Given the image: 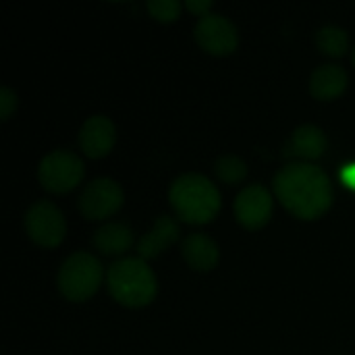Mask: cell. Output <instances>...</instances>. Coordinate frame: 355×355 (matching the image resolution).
Listing matches in <instances>:
<instances>
[{"label": "cell", "mask_w": 355, "mask_h": 355, "mask_svg": "<svg viewBox=\"0 0 355 355\" xmlns=\"http://www.w3.org/2000/svg\"><path fill=\"white\" fill-rule=\"evenodd\" d=\"M193 35H196V42L200 44V48H204L206 52L216 54V56L231 54L239 42L237 27L227 17L214 15V12L198 19Z\"/></svg>", "instance_id": "8"}, {"label": "cell", "mask_w": 355, "mask_h": 355, "mask_svg": "<svg viewBox=\"0 0 355 355\" xmlns=\"http://www.w3.org/2000/svg\"><path fill=\"white\" fill-rule=\"evenodd\" d=\"M123 206V189L116 181L100 177L87 183L79 196V210L89 220L112 216Z\"/></svg>", "instance_id": "7"}, {"label": "cell", "mask_w": 355, "mask_h": 355, "mask_svg": "<svg viewBox=\"0 0 355 355\" xmlns=\"http://www.w3.org/2000/svg\"><path fill=\"white\" fill-rule=\"evenodd\" d=\"M272 198L262 185H248L235 198V216L248 229H260L270 220Z\"/></svg>", "instance_id": "9"}, {"label": "cell", "mask_w": 355, "mask_h": 355, "mask_svg": "<svg viewBox=\"0 0 355 355\" xmlns=\"http://www.w3.org/2000/svg\"><path fill=\"white\" fill-rule=\"evenodd\" d=\"M37 179L44 189L52 193H67L83 179V162L69 150H54L42 158Z\"/></svg>", "instance_id": "5"}, {"label": "cell", "mask_w": 355, "mask_h": 355, "mask_svg": "<svg viewBox=\"0 0 355 355\" xmlns=\"http://www.w3.org/2000/svg\"><path fill=\"white\" fill-rule=\"evenodd\" d=\"M214 173L223 183L235 185V183H239V181H243L248 177V164L239 156L225 154L214 162Z\"/></svg>", "instance_id": "17"}, {"label": "cell", "mask_w": 355, "mask_h": 355, "mask_svg": "<svg viewBox=\"0 0 355 355\" xmlns=\"http://www.w3.org/2000/svg\"><path fill=\"white\" fill-rule=\"evenodd\" d=\"M110 295L129 308H141L156 297L158 283L152 268L141 258H123L110 264L106 272Z\"/></svg>", "instance_id": "3"}, {"label": "cell", "mask_w": 355, "mask_h": 355, "mask_svg": "<svg viewBox=\"0 0 355 355\" xmlns=\"http://www.w3.org/2000/svg\"><path fill=\"white\" fill-rule=\"evenodd\" d=\"M275 193L281 204L304 220L322 216L333 204L329 175L310 162H291L275 175Z\"/></svg>", "instance_id": "1"}, {"label": "cell", "mask_w": 355, "mask_h": 355, "mask_svg": "<svg viewBox=\"0 0 355 355\" xmlns=\"http://www.w3.org/2000/svg\"><path fill=\"white\" fill-rule=\"evenodd\" d=\"M339 177H341V181H343L345 187H349V189H354L355 191V162L345 164V166L341 168Z\"/></svg>", "instance_id": "21"}, {"label": "cell", "mask_w": 355, "mask_h": 355, "mask_svg": "<svg viewBox=\"0 0 355 355\" xmlns=\"http://www.w3.org/2000/svg\"><path fill=\"white\" fill-rule=\"evenodd\" d=\"M185 6H187L191 12H196L198 17H206V15H210L208 10L212 8V2H210V0H187Z\"/></svg>", "instance_id": "20"}, {"label": "cell", "mask_w": 355, "mask_h": 355, "mask_svg": "<svg viewBox=\"0 0 355 355\" xmlns=\"http://www.w3.org/2000/svg\"><path fill=\"white\" fill-rule=\"evenodd\" d=\"M347 71L341 64H320L310 77V92L318 100H333L347 87Z\"/></svg>", "instance_id": "13"}, {"label": "cell", "mask_w": 355, "mask_h": 355, "mask_svg": "<svg viewBox=\"0 0 355 355\" xmlns=\"http://www.w3.org/2000/svg\"><path fill=\"white\" fill-rule=\"evenodd\" d=\"M316 46L329 56H343L349 48V35L337 25H324L316 31Z\"/></svg>", "instance_id": "16"}, {"label": "cell", "mask_w": 355, "mask_h": 355, "mask_svg": "<svg viewBox=\"0 0 355 355\" xmlns=\"http://www.w3.org/2000/svg\"><path fill=\"white\" fill-rule=\"evenodd\" d=\"M179 223L166 214L158 216L152 231H148L139 241H137V258L141 260H152L160 256L166 248H171L179 239Z\"/></svg>", "instance_id": "12"}, {"label": "cell", "mask_w": 355, "mask_h": 355, "mask_svg": "<svg viewBox=\"0 0 355 355\" xmlns=\"http://www.w3.org/2000/svg\"><path fill=\"white\" fill-rule=\"evenodd\" d=\"M183 258L193 270H212L218 264V245L204 233H191L183 239Z\"/></svg>", "instance_id": "14"}, {"label": "cell", "mask_w": 355, "mask_h": 355, "mask_svg": "<svg viewBox=\"0 0 355 355\" xmlns=\"http://www.w3.org/2000/svg\"><path fill=\"white\" fill-rule=\"evenodd\" d=\"M15 108H17V94L10 87L2 85L0 87V119L6 121Z\"/></svg>", "instance_id": "19"}, {"label": "cell", "mask_w": 355, "mask_h": 355, "mask_svg": "<svg viewBox=\"0 0 355 355\" xmlns=\"http://www.w3.org/2000/svg\"><path fill=\"white\" fill-rule=\"evenodd\" d=\"M168 200L179 218L189 225L210 223L220 210V191L200 173H185L177 177L168 189Z\"/></svg>", "instance_id": "2"}, {"label": "cell", "mask_w": 355, "mask_h": 355, "mask_svg": "<svg viewBox=\"0 0 355 355\" xmlns=\"http://www.w3.org/2000/svg\"><path fill=\"white\" fill-rule=\"evenodd\" d=\"M352 60H354V64H355V48H354V54H352Z\"/></svg>", "instance_id": "22"}, {"label": "cell", "mask_w": 355, "mask_h": 355, "mask_svg": "<svg viewBox=\"0 0 355 355\" xmlns=\"http://www.w3.org/2000/svg\"><path fill=\"white\" fill-rule=\"evenodd\" d=\"M329 141L320 127L316 125H302L297 127L283 148V156L287 158H306L316 160L324 154Z\"/></svg>", "instance_id": "11"}, {"label": "cell", "mask_w": 355, "mask_h": 355, "mask_svg": "<svg viewBox=\"0 0 355 355\" xmlns=\"http://www.w3.org/2000/svg\"><path fill=\"white\" fill-rule=\"evenodd\" d=\"M94 245L106 256H121L133 245V231L125 223H108L94 233Z\"/></svg>", "instance_id": "15"}, {"label": "cell", "mask_w": 355, "mask_h": 355, "mask_svg": "<svg viewBox=\"0 0 355 355\" xmlns=\"http://www.w3.org/2000/svg\"><path fill=\"white\" fill-rule=\"evenodd\" d=\"M58 289L71 302L89 300L102 283V264L87 252L69 256L58 270Z\"/></svg>", "instance_id": "4"}, {"label": "cell", "mask_w": 355, "mask_h": 355, "mask_svg": "<svg viewBox=\"0 0 355 355\" xmlns=\"http://www.w3.org/2000/svg\"><path fill=\"white\" fill-rule=\"evenodd\" d=\"M27 235L42 248H56L67 233L62 212L48 200H40L29 206L25 214Z\"/></svg>", "instance_id": "6"}, {"label": "cell", "mask_w": 355, "mask_h": 355, "mask_svg": "<svg viewBox=\"0 0 355 355\" xmlns=\"http://www.w3.org/2000/svg\"><path fill=\"white\" fill-rule=\"evenodd\" d=\"M148 10L158 21H175L181 12V2L179 0H150Z\"/></svg>", "instance_id": "18"}, {"label": "cell", "mask_w": 355, "mask_h": 355, "mask_svg": "<svg viewBox=\"0 0 355 355\" xmlns=\"http://www.w3.org/2000/svg\"><path fill=\"white\" fill-rule=\"evenodd\" d=\"M116 139V131L114 125L108 116L104 114H94L89 116L81 131H79V146L83 150L85 156L89 158H102L106 156Z\"/></svg>", "instance_id": "10"}]
</instances>
